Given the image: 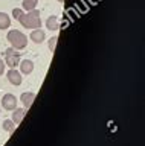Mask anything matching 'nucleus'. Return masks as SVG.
I'll return each instance as SVG.
<instances>
[{
	"label": "nucleus",
	"instance_id": "nucleus-1",
	"mask_svg": "<svg viewBox=\"0 0 145 146\" xmlns=\"http://www.w3.org/2000/svg\"><path fill=\"white\" fill-rule=\"evenodd\" d=\"M20 25L26 27V29H38L41 25V17H40V11L32 9V11L23 12V15L19 18Z\"/></svg>",
	"mask_w": 145,
	"mask_h": 146
},
{
	"label": "nucleus",
	"instance_id": "nucleus-2",
	"mask_svg": "<svg viewBox=\"0 0 145 146\" xmlns=\"http://www.w3.org/2000/svg\"><path fill=\"white\" fill-rule=\"evenodd\" d=\"M8 41L11 43V46L14 49H25L26 44H28V38L23 32L17 31V29H12L8 32Z\"/></svg>",
	"mask_w": 145,
	"mask_h": 146
},
{
	"label": "nucleus",
	"instance_id": "nucleus-3",
	"mask_svg": "<svg viewBox=\"0 0 145 146\" xmlns=\"http://www.w3.org/2000/svg\"><path fill=\"white\" fill-rule=\"evenodd\" d=\"M21 61V56H20V52L14 47H9L5 50V64L9 66L11 68H15L17 66L20 64Z\"/></svg>",
	"mask_w": 145,
	"mask_h": 146
},
{
	"label": "nucleus",
	"instance_id": "nucleus-4",
	"mask_svg": "<svg viewBox=\"0 0 145 146\" xmlns=\"http://www.w3.org/2000/svg\"><path fill=\"white\" fill-rule=\"evenodd\" d=\"M2 105L5 110H9V111H14V110L17 108V98L14 94L8 93L2 98Z\"/></svg>",
	"mask_w": 145,
	"mask_h": 146
},
{
	"label": "nucleus",
	"instance_id": "nucleus-5",
	"mask_svg": "<svg viewBox=\"0 0 145 146\" xmlns=\"http://www.w3.org/2000/svg\"><path fill=\"white\" fill-rule=\"evenodd\" d=\"M6 78H8V81L15 87L21 84V73L17 72L15 68H9V72L6 73Z\"/></svg>",
	"mask_w": 145,
	"mask_h": 146
},
{
	"label": "nucleus",
	"instance_id": "nucleus-6",
	"mask_svg": "<svg viewBox=\"0 0 145 146\" xmlns=\"http://www.w3.org/2000/svg\"><path fill=\"white\" fill-rule=\"evenodd\" d=\"M34 72V62L31 59H23L20 61V73L23 75H29V73Z\"/></svg>",
	"mask_w": 145,
	"mask_h": 146
},
{
	"label": "nucleus",
	"instance_id": "nucleus-7",
	"mask_svg": "<svg viewBox=\"0 0 145 146\" xmlns=\"http://www.w3.org/2000/svg\"><path fill=\"white\" fill-rule=\"evenodd\" d=\"M44 38H46V34H44V31H41L40 27L38 29H34L32 32H31V40H32L34 43L40 44V43L44 41Z\"/></svg>",
	"mask_w": 145,
	"mask_h": 146
},
{
	"label": "nucleus",
	"instance_id": "nucleus-8",
	"mask_svg": "<svg viewBox=\"0 0 145 146\" xmlns=\"http://www.w3.org/2000/svg\"><path fill=\"white\" fill-rule=\"evenodd\" d=\"M46 27L49 31H57L60 29V18H58L57 15H51L46 20Z\"/></svg>",
	"mask_w": 145,
	"mask_h": 146
},
{
	"label": "nucleus",
	"instance_id": "nucleus-9",
	"mask_svg": "<svg viewBox=\"0 0 145 146\" xmlns=\"http://www.w3.org/2000/svg\"><path fill=\"white\" fill-rule=\"evenodd\" d=\"M26 116V108H15L14 111H12V119L11 120L15 123H20L21 120H23V117Z\"/></svg>",
	"mask_w": 145,
	"mask_h": 146
},
{
	"label": "nucleus",
	"instance_id": "nucleus-10",
	"mask_svg": "<svg viewBox=\"0 0 145 146\" xmlns=\"http://www.w3.org/2000/svg\"><path fill=\"white\" fill-rule=\"evenodd\" d=\"M34 99H35V94L31 93V91H26V93L21 94V104H23L25 108H31V105H32Z\"/></svg>",
	"mask_w": 145,
	"mask_h": 146
},
{
	"label": "nucleus",
	"instance_id": "nucleus-11",
	"mask_svg": "<svg viewBox=\"0 0 145 146\" xmlns=\"http://www.w3.org/2000/svg\"><path fill=\"white\" fill-rule=\"evenodd\" d=\"M11 25V18L8 14L5 12H0V29H8Z\"/></svg>",
	"mask_w": 145,
	"mask_h": 146
},
{
	"label": "nucleus",
	"instance_id": "nucleus-12",
	"mask_svg": "<svg viewBox=\"0 0 145 146\" xmlns=\"http://www.w3.org/2000/svg\"><path fill=\"white\" fill-rule=\"evenodd\" d=\"M38 0H23V9L26 11H32V9L37 8Z\"/></svg>",
	"mask_w": 145,
	"mask_h": 146
},
{
	"label": "nucleus",
	"instance_id": "nucleus-13",
	"mask_svg": "<svg viewBox=\"0 0 145 146\" xmlns=\"http://www.w3.org/2000/svg\"><path fill=\"white\" fill-rule=\"evenodd\" d=\"M2 126H3V129L5 131H8V132H12L14 131V128H15V123L12 122V120H3V123H2Z\"/></svg>",
	"mask_w": 145,
	"mask_h": 146
},
{
	"label": "nucleus",
	"instance_id": "nucleus-14",
	"mask_svg": "<svg viewBox=\"0 0 145 146\" xmlns=\"http://www.w3.org/2000/svg\"><path fill=\"white\" fill-rule=\"evenodd\" d=\"M21 15H23V11H21L20 8H14V9H12V17H14L15 20H19Z\"/></svg>",
	"mask_w": 145,
	"mask_h": 146
},
{
	"label": "nucleus",
	"instance_id": "nucleus-15",
	"mask_svg": "<svg viewBox=\"0 0 145 146\" xmlns=\"http://www.w3.org/2000/svg\"><path fill=\"white\" fill-rule=\"evenodd\" d=\"M57 41H58V38H57V36H52V38L49 40V50H51V52H53V50H55Z\"/></svg>",
	"mask_w": 145,
	"mask_h": 146
},
{
	"label": "nucleus",
	"instance_id": "nucleus-16",
	"mask_svg": "<svg viewBox=\"0 0 145 146\" xmlns=\"http://www.w3.org/2000/svg\"><path fill=\"white\" fill-rule=\"evenodd\" d=\"M5 66H6V64H5V61H3L2 58H0V76H2L3 73H5Z\"/></svg>",
	"mask_w": 145,
	"mask_h": 146
},
{
	"label": "nucleus",
	"instance_id": "nucleus-17",
	"mask_svg": "<svg viewBox=\"0 0 145 146\" xmlns=\"http://www.w3.org/2000/svg\"><path fill=\"white\" fill-rule=\"evenodd\" d=\"M58 2H64V0H58Z\"/></svg>",
	"mask_w": 145,
	"mask_h": 146
}]
</instances>
